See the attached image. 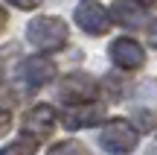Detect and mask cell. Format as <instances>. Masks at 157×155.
Returning a JSON list of instances; mask_svg holds the SVG:
<instances>
[{"mask_svg":"<svg viewBox=\"0 0 157 155\" xmlns=\"http://www.w3.org/2000/svg\"><path fill=\"white\" fill-rule=\"evenodd\" d=\"M9 3H12V6H17V9H23V12H26V9H38V6H41V0H9Z\"/></svg>","mask_w":157,"mask_h":155,"instance_id":"cell-12","label":"cell"},{"mask_svg":"<svg viewBox=\"0 0 157 155\" xmlns=\"http://www.w3.org/2000/svg\"><path fill=\"white\" fill-rule=\"evenodd\" d=\"M17 73H21V79L26 82V85L38 88V85H47V82L56 76V64H52L47 56H29L26 62H21Z\"/></svg>","mask_w":157,"mask_h":155,"instance_id":"cell-5","label":"cell"},{"mask_svg":"<svg viewBox=\"0 0 157 155\" xmlns=\"http://www.w3.org/2000/svg\"><path fill=\"white\" fill-rule=\"evenodd\" d=\"M6 129H9V114H6V111H0V135H3Z\"/></svg>","mask_w":157,"mask_h":155,"instance_id":"cell-14","label":"cell"},{"mask_svg":"<svg viewBox=\"0 0 157 155\" xmlns=\"http://www.w3.org/2000/svg\"><path fill=\"white\" fill-rule=\"evenodd\" d=\"M99 117H102V108L96 103L73 105V108L64 111V126H67V129H84V126H93Z\"/></svg>","mask_w":157,"mask_h":155,"instance_id":"cell-9","label":"cell"},{"mask_svg":"<svg viewBox=\"0 0 157 155\" xmlns=\"http://www.w3.org/2000/svg\"><path fill=\"white\" fill-rule=\"evenodd\" d=\"M61 97L73 100V105H84L96 97V82L87 73H70L61 82Z\"/></svg>","mask_w":157,"mask_h":155,"instance_id":"cell-4","label":"cell"},{"mask_svg":"<svg viewBox=\"0 0 157 155\" xmlns=\"http://www.w3.org/2000/svg\"><path fill=\"white\" fill-rule=\"evenodd\" d=\"M0 155H35V141L23 135V138L12 141L9 146H3V149H0Z\"/></svg>","mask_w":157,"mask_h":155,"instance_id":"cell-10","label":"cell"},{"mask_svg":"<svg viewBox=\"0 0 157 155\" xmlns=\"http://www.w3.org/2000/svg\"><path fill=\"white\" fill-rule=\"evenodd\" d=\"M67 38H70L67 23H64L61 18H56V15H41L26 27V41L35 50H44V53L61 50V47L67 44Z\"/></svg>","mask_w":157,"mask_h":155,"instance_id":"cell-1","label":"cell"},{"mask_svg":"<svg viewBox=\"0 0 157 155\" xmlns=\"http://www.w3.org/2000/svg\"><path fill=\"white\" fill-rule=\"evenodd\" d=\"M111 59L125 70H137L146 62V53H143V47L137 44L134 38H117L111 44Z\"/></svg>","mask_w":157,"mask_h":155,"instance_id":"cell-6","label":"cell"},{"mask_svg":"<svg viewBox=\"0 0 157 155\" xmlns=\"http://www.w3.org/2000/svg\"><path fill=\"white\" fill-rule=\"evenodd\" d=\"M6 23H9V18H6V12L0 9V32H3V27H6Z\"/></svg>","mask_w":157,"mask_h":155,"instance_id":"cell-15","label":"cell"},{"mask_svg":"<svg viewBox=\"0 0 157 155\" xmlns=\"http://www.w3.org/2000/svg\"><path fill=\"white\" fill-rule=\"evenodd\" d=\"M47 155H90L87 146H82L78 141H61V144H56Z\"/></svg>","mask_w":157,"mask_h":155,"instance_id":"cell-11","label":"cell"},{"mask_svg":"<svg viewBox=\"0 0 157 155\" xmlns=\"http://www.w3.org/2000/svg\"><path fill=\"white\" fill-rule=\"evenodd\" d=\"M56 129V111L50 105H35L32 111H26L23 117V132H29L32 138H47Z\"/></svg>","mask_w":157,"mask_h":155,"instance_id":"cell-7","label":"cell"},{"mask_svg":"<svg viewBox=\"0 0 157 155\" xmlns=\"http://www.w3.org/2000/svg\"><path fill=\"white\" fill-rule=\"evenodd\" d=\"M108 18H113L119 27L134 29V27H143V21H146V6L140 0H117L108 12Z\"/></svg>","mask_w":157,"mask_h":155,"instance_id":"cell-8","label":"cell"},{"mask_svg":"<svg viewBox=\"0 0 157 155\" xmlns=\"http://www.w3.org/2000/svg\"><path fill=\"white\" fill-rule=\"evenodd\" d=\"M99 141L111 155H128V152H134L140 135H137V129L131 126L128 120H108L105 126H102Z\"/></svg>","mask_w":157,"mask_h":155,"instance_id":"cell-2","label":"cell"},{"mask_svg":"<svg viewBox=\"0 0 157 155\" xmlns=\"http://www.w3.org/2000/svg\"><path fill=\"white\" fill-rule=\"evenodd\" d=\"M148 44H151L154 50H157V21L151 23V29H148Z\"/></svg>","mask_w":157,"mask_h":155,"instance_id":"cell-13","label":"cell"},{"mask_svg":"<svg viewBox=\"0 0 157 155\" xmlns=\"http://www.w3.org/2000/svg\"><path fill=\"white\" fill-rule=\"evenodd\" d=\"M76 23L90 35H105L108 27H111V18H108V9L96 0H82L76 9Z\"/></svg>","mask_w":157,"mask_h":155,"instance_id":"cell-3","label":"cell"}]
</instances>
